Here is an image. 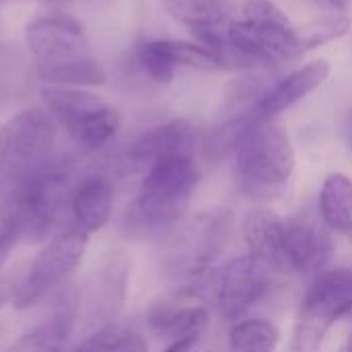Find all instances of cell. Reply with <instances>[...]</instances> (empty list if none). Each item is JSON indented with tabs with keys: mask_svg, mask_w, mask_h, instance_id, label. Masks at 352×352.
<instances>
[{
	"mask_svg": "<svg viewBox=\"0 0 352 352\" xmlns=\"http://www.w3.org/2000/svg\"><path fill=\"white\" fill-rule=\"evenodd\" d=\"M72 192V165L47 159L4 196L0 217L19 227L23 241H43L56 235L64 208H70Z\"/></svg>",
	"mask_w": 352,
	"mask_h": 352,
	"instance_id": "cell-1",
	"label": "cell"
},
{
	"mask_svg": "<svg viewBox=\"0 0 352 352\" xmlns=\"http://www.w3.org/2000/svg\"><path fill=\"white\" fill-rule=\"evenodd\" d=\"M233 159L239 184L258 198L278 194L297 165L289 132L276 120H260L254 113L233 148Z\"/></svg>",
	"mask_w": 352,
	"mask_h": 352,
	"instance_id": "cell-2",
	"label": "cell"
},
{
	"mask_svg": "<svg viewBox=\"0 0 352 352\" xmlns=\"http://www.w3.org/2000/svg\"><path fill=\"white\" fill-rule=\"evenodd\" d=\"M202 179L194 157H173L144 171L128 225L140 233H161L173 227L188 210Z\"/></svg>",
	"mask_w": 352,
	"mask_h": 352,
	"instance_id": "cell-3",
	"label": "cell"
},
{
	"mask_svg": "<svg viewBox=\"0 0 352 352\" xmlns=\"http://www.w3.org/2000/svg\"><path fill=\"white\" fill-rule=\"evenodd\" d=\"M233 219L227 208H208L186 223L167 250V272L179 283L184 295L208 274L231 237Z\"/></svg>",
	"mask_w": 352,
	"mask_h": 352,
	"instance_id": "cell-4",
	"label": "cell"
},
{
	"mask_svg": "<svg viewBox=\"0 0 352 352\" xmlns=\"http://www.w3.org/2000/svg\"><path fill=\"white\" fill-rule=\"evenodd\" d=\"M352 309V270H324L301 301L287 352H322L330 330Z\"/></svg>",
	"mask_w": 352,
	"mask_h": 352,
	"instance_id": "cell-5",
	"label": "cell"
},
{
	"mask_svg": "<svg viewBox=\"0 0 352 352\" xmlns=\"http://www.w3.org/2000/svg\"><path fill=\"white\" fill-rule=\"evenodd\" d=\"M56 134L54 118L39 107L19 111L0 128V202L50 159Z\"/></svg>",
	"mask_w": 352,
	"mask_h": 352,
	"instance_id": "cell-6",
	"label": "cell"
},
{
	"mask_svg": "<svg viewBox=\"0 0 352 352\" xmlns=\"http://www.w3.org/2000/svg\"><path fill=\"white\" fill-rule=\"evenodd\" d=\"M39 97L54 122L64 126L82 151L93 153L103 148L122 126L118 109L87 89L43 85Z\"/></svg>",
	"mask_w": 352,
	"mask_h": 352,
	"instance_id": "cell-7",
	"label": "cell"
},
{
	"mask_svg": "<svg viewBox=\"0 0 352 352\" xmlns=\"http://www.w3.org/2000/svg\"><path fill=\"white\" fill-rule=\"evenodd\" d=\"M89 235L78 227L70 225L58 231L33 258L27 274L12 293L14 309H31L56 289H60L80 264Z\"/></svg>",
	"mask_w": 352,
	"mask_h": 352,
	"instance_id": "cell-8",
	"label": "cell"
},
{
	"mask_svg": "<svg viewBox=\"0 0 352 352\" xmlns=\"http://www.w3.org/2000/svg\"><path fill=\"white\" fill-rule=\"evenodd\" d=\"M270 268L254 256H239L219 270L214 305L223 320L239 322L270 289Z\"/></svg>",
	"mask_w": 352,
	"mask_h": 352,
	"instance_id": "cell-9",
	"label": "cell"
},
{
	"mask_svg": "<svg viewBox=\"0 0 352 352\" xmlns=\"http://www.w3.org/2000/svg\"><path fill=\"white\" fill-rule=\"evenodd\" d=\"M202 142L200 128L190 120H169L136 138L122 157V169L128 173L146 171L155 163L173 157H194Z\"/></svg>",
	"mask_w": 352,
	"mask_h": 352,
	"instance_id": "cell-10",
	"label": "cell"
},
{
	"mask_svg": "<svg viewBox=\"0 0 352 352\" xmlns=\"http://www.w3.org/2000/svg\"><path fill=\"white\" fill-rule=\"evenodd\" d=\"M25 43L37 64H56L91 56L85 27L72 14H45L27 23Z\"/></svg>",
	"mask_w": 352,
	"mask_h": 352,
	"instance_id": "cell-11",
	"label": "cell"
},
{
	"mask_svg": "<svg viewBox=\"0 0 352 352\" xmlns=\"http://www.w3.org/2000/svg\"><path fill=\"white\" fill-rule=\"evenodd\" d=\"M229 45L250 62L278 64L301 58L293 25H266L233 19L225 29Z\"/></svg>",
	"mask_w": 352,
	"mask_h": 352,
	"instance_id": "cell-12",
	"label": "cell"
},
{
	"mask_svg": "<svg viewBox=\"0 0 352 352\" xmlns=\"http://www.w3.org/2000/svg\"><path fill=\"white\" fill-rule=\"evenodd\" d=\"M332 74V64L326 58H316L299 68L285 74L280 80L270 85L258 103L250 109L254 118L260 120H276L280 113L289 111L311 93H316Z\"/></svg>",
	"mask_w": 352,
	"mask_h": 352,
	"instance_id": "cell-13",
	"label": "cell"
},
{
	"mask_svg": "<svg viewBox=\"0 0 352 352\" xmlns=\"http://www.w3.org/2000/svg\"><path fill=\"white\" fill-rule=\"evenodd\" d=\"M332 254L334 243L322 217L299 214L287 221V258L291 272L318 276L330 264Z\"/></svg>",
	"mask_w": 352,
	"mask_h": 352,
	"instance_id": "cell-14",
	"label": "cell"
},
{
	"mask_svg": "<svg viewBox=\"0 0 352 352\" xmlns=\"http://www.w3.org/2000/svg\"><path fill=\"white\" fill-rule=\"evenodd\" d=\"M241 233L250 256L272 272H291L287 258V223L274 210L264 206L248 210L241 221Z\"/></svg>",
	"mask_w": 352,
	"mask_h": 352,
	"instance_id": "cell-15",
	"label": "cell"
},
{
	"mask_svg": "<svg viewBox=\"0 0 352 352\" xmlns=\"http://www.w3.org/2000/svg\"><path fill=\"white\" fill-rule=\"evenodd\" d=\"M113 210V186L105 175H89L74 186L70 196L72 225L87 235L103 229Z\"/></svg>",
	"mask_w": 352,
	"mask_h": 352,
	"instance_id": "cell-16",
	"label": "cell"
},
{
	"mask_svg": "<svg viewBox=\"0 0 352 352\" xmlns=\"http://www.w3.org/2000/svg\"><path fill=\"white\" fill-rule=\"evenodd\" d=\"M76 314L78 299L74 295H66L45 322L25 332L14 344L6 349V352H66Z\"/></svg>",
	"mask_w": 352,
	"mask_h": 352,
	"instance_id": "cell-17",
	"label": "cell"
},
{
	"mask_svg": "<svg viewBox=\"0 0 352 352\" xmlns=\"http://www.w3.org/2000/svg\"><path fill=\"white\" fill-rule=\"evenodd\" d=\"M124 268H120L116 262L105 264L103 268H99L93 283L89 285L85 301H78L85 303L87 326H91L93 332L111 324V318L116 316L124 299Z\"/></svg>",
	"mask_w": 352,
	"mask_h": 352,
	"instance_id": "cell-18",
	"label": "cell"
},
{
	"mask_svg": "<svg viewBox=\"0 0 352 352\" xmlns=\"http://www.w3.org/2000/svg\"><path fill=\"white\" fill-rule=\"evenodd\" d=\"M148 326L159 338L169 340V344L179 340L196 342L208 328V311L200 305L165 303L151 311Z\"/></svg>",
	"mask_w": 352,
	"mask_h": 352,
	"instance_id": "cell-19",
	"label": "cell"
},
{
	"mask_svg": "<svg viewBox=\"0 0 352 352\" xmlns=\"http://www.w3.org/2000/svg\"><path fill=\"white\" fill-rule=\"evenodd\" d=\"M320 217L326 227L352 243V179L344 173H330L320 192Z\"/></svg>",
	"mask_w": 352,
	"mask_h": 352,
	"instance_id": "cell-20",
	"label": "cell"
},
{
	"mask_svg": "<svg viewBox=\"0 0 352 352\" xmlns=\"http://www.w3.org/2000/svg\"><path fill=\"white\" fill-rule=\"evenodd\" d=\"M35 74L47 87L89 89V87H101L107 82V72L103 64L91 56L64 60L56 64H37Z\"/></svg>",
	"mask_w": 352,
	"mask_h": 352,
	"instance_id": "cell-21",
	"label": "cell"
},
{
	"mask_svg": "<svg viewBox=\"0 0 352 352\" xmlns=\"http://www.w3.org/2000/svg\"><path fill=\"white\" fill-rule=\"evenodd\" d=\"M165 12L190 31L227 27L235 16L231 0H161Z\"/></svg>",
	"mask_w": 352,
	"mask_h": 352,
	"instance_id": "cell-22",
	"label": "cell"
},
{
	"mask_svg": "<svg viewBox=\"0 0 352 352\" xmlns=\"http://www.w3.org/2000/svg\"><path fill=\"white\" fill-rule=\"evenodd\" d=\"M351 29V16L340 12V14H328V16L305 21L303 25L293 27V33H295L301 56H305L307 52H314V50H318V47H322L326 43L342 39L344 35H349Z\"/></svg>",
	"mask_w": 352,
	"mask_h": 352,
	"instance_id": "cell-23",
	"label": "cell"
},
{
	"mask_svg": "<svg viewBox=\"0 0 352 352\" xmlns=\"http://www.w3.org/2000/svg\"><path fill=\"white\" fill-rule=\"evenodd\" d=\"M280 332L266 320H239L229 332L231 352H274Z\"/></svg>",
	"mask_w": 352,
	"mask_h": 352,
	"instance_id": "cell-24",
	"label": "cell"
},
{
	"mask_svg": "<svg viewBox=\"0 0 352 352\" xmlns=\"http://www.w3.org/2000/svg\"><path fill=\"white\" fill-rule=\"evenodd\" d=\"M136 60L151 80L159 85H169L177 72L167 50L165 39H146L136 47Z\"/></svg>",
	"mask_w": 352,
	"mask_h": 352,
	"instance_id": "cell-25",
	"label": "cell"
},
{
	"mask_svg": "<svg viewBox=\"0 0 352 352\" xmlns=\"http://www.w3.org/2000/svg\"><path fill=\"white\" fill-rule=\"evenodd\" d=\"M128 334H130L128 328L109 324V326H103V328L91 332L87 338H82L68 352H116L120 349V344L128 338Z\"/></svg>",
	"mask_w": 352,
	"mask_h": 352,
	"instance_id": "cell-26",
	"label": "cell"
},
{
	"mask_svg": "<svg viewBox=\"0 0 352 352\" xmlns=\"http://www.w3.org/2000/svg\"><path fill=\"white\" fill-rule=\"evenodd\" d=\"M241 19L266 25H291L287 12L272 0H245L241 4Z\"/></svg>",
	"mask_w": 352,
	"mask_h": 352,
	"instance_id": "cell-27",
	"label": "cell"
},
{
	"mask_svg": "<svg viewBox=\"0 0 352 352\" xmlns=\"http://www.w3.org/2000/svg\"><path fill=\"white\" fill-rule=\"evenodd\" d=\"M23 241V235L19 231V227L8 221V219H2L0 217V272L6 264V260L10 258L12 250ZM0 301H2V295H0Z\"/></svg>",
	"mask_w": 352,
	"mask_h": 352,
	"instance_id": "cell-28",
	"label": "cell"
},
{
	"mask_svg": "<svg viewBox=\"0 0 352 352\" xmlns=\"http://www.w3.org/2000/svg\"><path fill=\"white\" fill-rule=\"evenodd\" d=\"M194 344L196 342H192V340H179V342H171L163 352H192Z\"/></svg>",
	"mask_w": 352,
	"mask_h": 352,
	"instance_id": "cell-29",
	"label": "cell"
},
{
	"mask_svg": "<svg viewBox=\"0 0 352 352\" xmlns=\"http://www.w3.org/2000/svg\"><path fill=\"white\" fill-rule=\"evenodd\" d=\"M35 2H45V4H54V6H68V4H72V0H35Z\"/></svg>",
	"mask_w": 352,
	"mask_h": 352,
	"instance_id": "cell-30",
	"label": "cell"
},
{
	"mask_svg": "<svg viewBox=\"0 0 352 352\" xmlns=\"http://www.w3.org/2000/svg\"><path fill=\"white\" fill-rule=\"evenodd\" d=\"M330 6H334L336 10H344L346 8V0H326Z\"/></svg>",
	"mask_w": 352,
	"mask_h": 352,
	"instance_id": "cell-31",
	"label": "cell"
},
{
	"mask_svg": "<svg viewBox=\"0 0 352 352\" xmlns=\"http://www.w3.org/2000/svg\"><path fill=\"white\" fill-rule=\"evenodd\" d=\"M342 352H352V334L351 338H349V342H346V346L342 349Z\"/></svg>",
	"mask_w": 352,
	"mask_h": 352,
	"instance_id": "cell-32",
	"label": "cell"
},
{
	"mask_svg": "<svg viewBox=\"0 0 352 352\" xmlns=\"http://www.w3.org/2000/svg\"><path fill=\"white\" fill-rule=\"evenodd\" d=\"M351 142H352V113H351Z\"/></svg>",
	"mask_w": 352,
	"mask_h": 352,
	"instance_id": "cell-33",
	"label": "cell"
}]
</instances>
